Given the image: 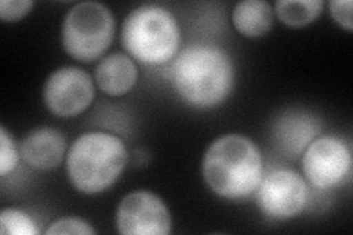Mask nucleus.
Listing matches in <instances>:
<instances>
[{"instance_id": "1", "label": "nucleus", "mask_w": 353, "mask_h": 235, "mask_svg": "<svg viewBox=\"0 0 353 235\" xmlns=\"http://www.w3.org/2000/svg\"><path fill=\"white\" fill-rule=\"evenodd\" d=\"M202 174L208 187L219 197L245 198L256 192L262 180L261 152L241 134H227L205 152Z\"/></svg>"}, {"instance_id": "2", "label": "nucleus", "mask_w": 353, "mask_h": 235, "mask_svg": "<svg viewBox=\"0 0 353 235\" xmlns=\"http://www.w3.org/2000/svg\"><path fill=\"white\" fill-rule=\"evenodd\" d=\"M171 81L187 105L212 108L223 103L233 90L234 66L223 50L192 46L174 61Z\"/></svg>"}, {"instance_id": "3", "label": "nucleus", "mask_w": 353, "mask_h": 235, "mask_svg": "<svg viewBox=\"0 0 353 235\" xmlns=\"http://www.w3.org/2000/svg\"><path fill=\"white\" fill-rule=\"evenodd\" d=\"M128 153L121 139L108 132H87L66 154V172L84 194H99L112 187L125 170Z\"/></svg>"}, {"instance_id": "4", "label": "nucleus", "mask_w": 353, "mask_h": 235, "mask_svg": "<svg viewBox=\"0 0 353 235\" xmlns=\"http://www.w3.org/2000/svg\"><path fill=\"white\" fill-rule=\"evenodd\" d=\"M125 50L139 62L162 65L179 52L181 34L179 22L170 10L143 5L127 15L121 30Z\"/></svg>"}, {"instance_id": "5", "label": "nucleus", "mask_w": 353, "mask_h": 235, "mask_svg": "<svg viewBox=\"0 0 353 235\" xmlns=\"http://www.w3.org/2000/svg\"><path fill=\"white\" fill-rule=\"evenodd\" d=\"M115 36V19L97 2H83L71 8L62 24L65 52L80 62H93L109 49Z\"/></svg>"}, {"instance_id": "6", "label": "nucleus", "mask_w": 353, "mask_h": 235, "mask_svg": "<svg viewBox=\"0 0 353 235\" xmlns=\"http://www.w3.org/2000/svg\"><path fill=\"white\" fill-rule=\"evenodd\" d=\"M307 185L303 178L292 170L270 172L256 188V203L262 214L274 221L297 216L306 206Z\"/></svg>"}, {"instance_id": "7", "label": "nucleus", "mask_w": 353, "mask_h": 235, "mask_svg": "<svg viewBox=\"0 0 353 235\" xmlns=\"http://www.w3.org/2000/svg\"><path fill=\"white\" fill-rule=\"evenodd\" d=\"M94 99L92 76L77 66H63L44 83L43 100L53 115L72 118L83 114Z\"/></svg>"}, {"instance_id": "8", "label": "nucleus", "mask_w": 353, "mask_h": 235, "mask_svg": "<svg viewBox=\"0 0 353 235\" xmlns=\"http://www.w3.org/2000/svg\"><path fill=\"white\" fill-rule=\"evenodd\" d=\"M115 222L124 235H168L172 225L168 206L150 192L127 194L117 209Z\"/></svg>"}, {"instance_id": "9", "label": "nucleus", "mask_w": 353, "mask_h": 235, "mask_svg": "<svg viewBox=\"0 0 353 235\" xmlns=\"http://www.w3.org/2000/svg\"><path fill=\"white\" fill-rule=\"evenodd\" d=\"M352 166L350 149L336 137H321L309 144L302 167L307 181L316 188H331L341 183Z\"/></svg>"}, {"instance_id": "10", "label": "nucleus", "mask_w": 353, "mask_h": 235, "mask_svg": "<svg viewBox=\"0 0 353 235\" xmlns=\"http://www.w3.org/2000/svg\"><path fill=\"white\" fill-rule=\"evenodd\" d=\"M65 150V137L58 130L48 127L32 130L21 145L24 161L40 171L54 170L62 162Z\"/></svg>"}, {"instance_id": "11", "label": "nucleus", "mask_w": 353, "mask_h": 235, "mask_svg": "<svg viewBox=\"0 0 353 235\" xmlns=\"http://www.w3.org/2000/svg\"><path fill=\"white\" fill-rule=\"evenodd\" d=\"M96 83L109 96H124L137 83V66L127 54L112 53L99 62Z\"/></svg>"}, {"instance_id": "12", "label": "nucleus", "mask_w": 353, "mask_h": 235, "mask_svg": "<svg viewBox=\"0 0 353 235\" xmlns=\"http://www.w3.org/2000/svg\"><path fill=\"white\" fill-rule=\"evenodd\" d=\"M233 24L245 37H262L272 28L274 9L263 0H243L233 10Z\"/></svg>"}, {"instance_id": "13", "label": "nucleus", "mask_w": 353, "mask_h": 235, "mask_svg": "<svg viewBox=\"0 0 353 235\" xmlns=\"http://www.w3.org/2000/svg\"><path fill=\"white\" fill-rule=\"evenodd\" d=\"M318 131L319 125L314 118L290 112L279 122L277 139L287 153L297 156Z\"/></svg>"}, {"instance_id": "14", "label": "nucleus", "mask_w": 353, "mask_h": 235, "mask_svg": "<svg viewBox=\"0 0 353 235\" xmlns=\"http://www.w3.org/2000/svg\"><path fill=\"white\" fill-rule=\"evenodd\" d=\"M323 6V0H280L275 3V14L287 27L301 28L315 21Z\"/></svg>"}, {"instance_id": "15", "label": "nucleus", "mask_w": 353, "mask_h": 235, "mask_svg": "<svg viewBox=\"0 0 353 235\" xmlns=\"http://www.w3.org/2000/svg\"><path fill=\"white\" fill-rule=\"evenodd\" d=\"M0 234L3 235H37L39 229L26 212L15 207L3 209L0 214Z\"/></svg>"}, {"instance_id": "16", "label": "nucleus", "mask_w": 353, "mask_h": 235, "mask_svg": "<svg viewBox=\"0 0 353 235\" xmlns=\"http://www.w3.org/2000/svg\"><path fill=\"white\" fill-rule=\"evenodd\" d=\"M49 235H62V234H77V235H93L96 229L85 219L75 216H65L52 222V225L46 229Z\"/></svg>"}, {"instance_id": "17", "label": "nucleus", "mask_w": 353, "mask_h": 235, "mask_svg": "<svg viewBox=\"0 0 353 235\" xmlns=\"http://www.w3.org/2000/svg\"><path fill=\"white\" fill-rule=\"evenodd\" d=\"M18 165V150L14 139L9 136L5 127H0V175L12 172Z\"/></svg>"}, {"instance_id": "18", "label": "nucleus", "mask_w": 353, "mask_h": 235, "mask_svg": "<svg viewBox=\"0 0 353 235\" xmlns=\"http://www.w3.org/2000/svg\"><path fill=\"white\" fill-rule=\"evenodd\" d=\"M34 3L31 0H2L0 2V18L8 22H15L24 18Z\"/></svg>"}, {"instance_id": "19", "label": "nucleus", "mask_w": 353, "mask_h": 235, "mask_svg": "<svg viewBox=\"0 0 353 235\" xmlns=\"http://www.w3.org/2000/svg\"><path fill=\"white\" fill-rule=\"evenodd\" d=\"M352 10H353L352 0H333V2H330L331 17L334 18V21L341 28H345L347 31L353 30Z\"/></svg>"}]
</instances>
